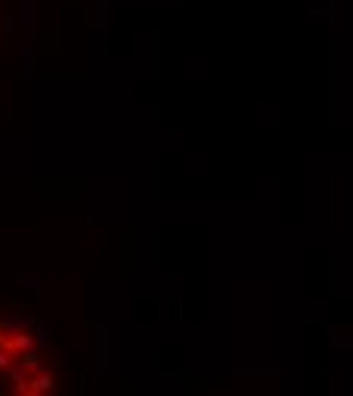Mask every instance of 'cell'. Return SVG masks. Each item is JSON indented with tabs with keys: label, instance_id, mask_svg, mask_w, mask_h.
<instances>
[{
	"label": "cell",
	"instance_id": "cell-1",
	"mask_svg": "<svg viewBox=\"0 0 353 396\" xmlns=\"http://www.w3.org/2000/svg\"><path fill=\"white\" fill-rule=\"evenodd\" d=\"M34 345V339L25 330H0V348L10 350V354H25Z\"/></svg>",
	"mask_w": 353,
	"mask_h": 396
},
{
	"label": "cell",
	"instance_id": "cell-2",
	"mask_svg": "<svg viewBox=\"0 0 353 396\" xmlns=\"http://www.w3.org/2000/svg\"><path fill=\"white\" fill-rule=\"evenodd\" d=\"M52 390H55V378H52L49 372H40L37 378H28V396H43Z\"/></svg>",
	"mask_w": 353,
	"mask_h": 396
},
{
	"label": "cell",
	"instance_id": "cell-3",
	"mask_svg": "<svg viewBox=\"0 0 353 396\" xmlns=\"http://www.w3.org/2000/svg\"><path fill=\"white\" fill-rule=\"evenodd\" d=\"M10 375H12V393H15V396H28V375H25V372H19V369L12 366Z\"/></svg>",
	"mask_w": 353,
	"mask_h": 396
},
{
	"label": "cell",
	"instance_id": "cell-4",
	"mask_svg": "<svg viewBox=\"0 0 353 396\" xmlns=\"http://www.w3.org/2000/svg\"><path fill=\"white\" fill-rule=\"evenodd\" d=\"M15 366V354H10V350L0 348V372H10Z\"/></svg>",
	"mask_w": 353,
	"mask_h": 396
},
{
	"label": "cell",
	"instance_id": "cell-5",
	"mask_svg": "<svg viewBox=\"0 0 353 396\" xmlns=\"http://www.w3.org/2000/svg\"><path fill=\"white\" fill-rule=\"evenodd\" d=\"M21 366H28V369H43V363H40V360H37V357H34V354H28V357H25V360H21Z\"/></svg>",
	"mask_w": 353,
	"mask_h": 396
}]
</instances>
